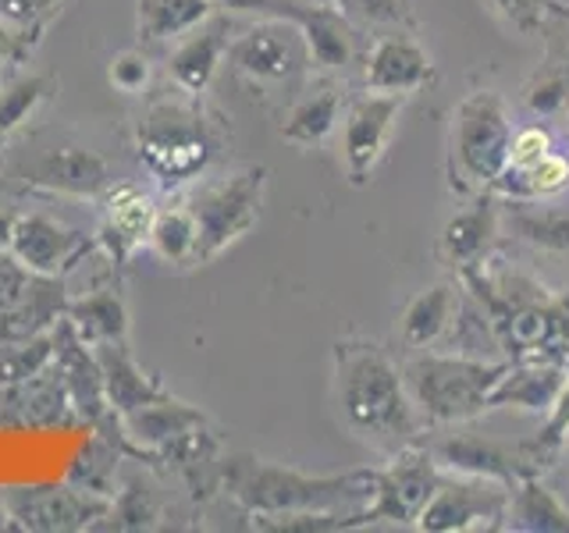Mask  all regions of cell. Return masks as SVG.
<instances>
[{
    "instance_id": "6da1fadb",
    "label": "cell",
    "mask_w": 569,
    "mask_h": 533,
    "mask_svg": "<svg viewBox=\"0 0 569 533\" xmlns=\"http://www.w3.org/2000/svg\"><path fill=\"white\" fill-rule=\"evenodd\" d=\"M335 405L342 426L373 449L399 452L423 431V416L409 399L402 366L388 349L363 338L335 342Z\"/></svg>"
},
{
    "instance_id": "7a4b0ae2",
    "label": "cell",
    "mask_w": 569,
    "mask_h": 533,
    "mask_svg": "<svg viewBox=\"0 0 569 533\" xmlns=\"http://www.w3.org/2000/svg\"><path fill=\"white\" fill-rule=\"evenodd\" d=\"M221 487L253 520L299 512H356L370 502L373 470L313 476L257 455H231L221 462Z\"/></svg>"
},
{
    "instance_id": "3957f363",
    "label": "cell",
    "mask_w": 569,
    "mask_h": 533,
    "mask_svg": "<svg viewBox=\"0 0 569 533\" xmlns=\"http://www.w3.org/2000/svg\"><path fill=\"white\" fill-rule=\"evenodd\" d=\"M192 100H150L132 132L139 164L171 192L210 174L221 153V129Z\"/></svg>"
},
{
    "instance_id": "277c9868",
    "label": "cell",
    "mask_w": 569,
    "mask_h": 533,
    "mask_svg": "<svg viewBox=\"0 0 569 533\" xmlns=\"http://www.w3.org/2000/svg\"><path fill=\"white\" fill-rule=\"evenodd\" d=\"M506 366L509 363H488L477 355L420 349L402 363V381L423 423L452 426L488 413L491 391L502 381Z\"/></svg>"
},
{
    "instance_id": "5b68a950",
    "label": "cell",
    "mask_w": 569,
    "mask_h": 533,
    "mask_svg": "<svg viewBox=\"0 0 569 533\" xmlns=\"http://www.w3.org/2000/svg\"><path fill=\"white\" fill-rule=\"evenodd\" d=\"M512 118L495 89H477L459 100L449 129V174L459 192H495L498 178L509 168Z\"/></svg>"
},
{
    "instance_id": "8992f818",
    "label": "cell",
    "mask_w": 569,
    "mask_h": 533,
    "mask_svg": "<svg viewBox=\"0 0 569 533\" xmlns=\"http://www.w3.org/2000/svg\"><path fill=\"white\" fill-rule=\"evenodd\" d=\"M267 178H271L267 164H242L231 171L203 174L192 185L174 189L182 192L196 228H200V266L218 260L224 249L236 245L260 221Z\"/></svg>"
},
{
    "instance_id": "52a82bcc",
    "label": "cell",
    "mask_w": 569,
    "mask_h": 533,
    "mask_svg": "<svg viewBox=\"0 0 569 533\" xmlns=\"http://www.w3.org/2000/svg\"><path fill=\"white\" fill-rule=\"evenodd\" d=\"M441 466L431 449L406 444L391 452V462L385 470H373V491L363 505V526L391 523V526H417L420 515L438 491Z\"/></svg>"
},
{
    "instance_id": "ba28073f",
    "label": "cell",
    "mask_w": 569,
    "mask_h": 533,
    "mask_svg": "<svg viewBox=\"0 0 569 533\" xmlns=\"http://www.w3.org/2000/svg\"><path fill=\"white\" fill-rule=\"evenodd\" d=\"M509 497L512 487L498 484V480L441 470L438 491L427 502L417 530H431V533L498 530L509 515Z\"/></svg>"
},
{
    "instance_id": "9c48e42d",
    "label": "cell",
    "mask_w": 569,
    "mask_h": 533,
    "mask_svg": "<svg viewBox=\"0 0 569 533\" xmlns=\"http://www.w3.org/2000/svg\"><path fill=\"white\" fill-rule=\"evenodd\" d=\"M228 64L253 86H281L310 68V53L296 22L257 18L253 26L231 32Z\"/></svg>"
},
{
    "instance_id": "30bf717a",
    "label": "cell",
    "mask_w": 569,
    "mask_h": 533,
    "mask_svg": "<svg viewBox=\"0 0 569 533\" xmlns=\"http://www.w3.org/2000/svg\"><path fill=\"white\" fill-rule=\"evenodd\" d=\"M402 107L406 97L373 93V89H363V93L346 100L338 132H342V168L352 185H367L378 171Z\"/></svg>"
},
{
    "instance_id": "8fae6325",
    "label": "cell",
    "mask_w": 569,
    "mask_h": 533,
    "mask_svg": "<svg viewBox=\"0 0 569 533\" xmlns=\"http://www.w3.org/2000/svg\"><path fill=\"white\" fill-rule=\"evenodd\" d=\"M97 249V235L71 228L68 221L53 218L43 210H26L14 218L11 231V249L8 253L29 266L40 278H64L68 271L86 263V257Z\"/></svg>"
},
{
    "instance_id": "7c38bea8",
    "label": "cell",
    "mask_w": 569,
    "mask_h": 533,
    "mask_svg": "<svg viewBox=\"0 0 569 533\" xmlns=\"http://www.w3.org/2000/svg\"><path fill=\"white\" fill-rule=\"evenodd\" d=\"M22 185L43 195H64V200H103L107 189L114 185L111 164L89 147L79 142H64L22 168Z\"/></svg>"
},
{
    "instance_id": "4fadbf2b",
    "label": "cell",
    "mask_w": 569,
    "mask_h": 533,
    "mask_svg": "<svg viewBox=\"0 0 569 533\" xmlns=\"http://www.w3.org/2000/svg\"><path fill=\"white\" fill-rule=\"evenodd\" d=\"M4 497V515L26 530H82L93 520L111 515L114 505L103 494L68 487H11Z\"/></svg>"
},
{
    "instance_id": "5bb4252c",
    "label": "cell",
    "mask_w": 569,
    "mask_h": 533,
    "mask_svg": "<svg viewBox=\"0 0 569 533\" xmlns=\"http://www.w3.org/2000/svg\"><path fill=\"white\" fill-rule=\"evenodd\" d=\"M363 86L373 93L413 97L438 79V64L413 32L396 29L363 50Z\"/></svg>"
},
{
    "instance_id": "9a60e30c",
    "label": "cell",
    "mask_w": 569,
    "mask_h": 533,
    "mask_svg": "<svg viewBox=\"0 0 569 533\" xmlns=\"http://www.w3.org/2000/svg\"><path fill=\"white\" fill-rule=\"evenodd\" d=\"M157 195L142 185H111L100 200L97 249L111 263H129L139 249H147L157 218Z\"/></svg>"
},
{
    "instance_id": "2e32d148",
    "label": "cell",
    "mask_w": 569,
    "mask_h": 533,
    "mask_svg": "<svg viewBox=\"0 0 569 533\" xmlns=\"http://www.w3.org/2000/svg\"><path fill=\"white\" fill-rule=\"evenodd\" d=\"M228 43H231V29H228V14L221 11H213L203 26H196L182 40H174L168 50L164 71L178 93L200 100L210 89V82L218 79V68L228 61Z\"/></svg>"
},
{
    "instance_id": "e0dca14e",
    "label": "cell",
    "mask_w": 569,
    "mask_h": 533,
    "mask_svg": "<svg viewBox=\"0 0 569 533\" xmlns=\"http://www.w3.org/2000/svg\"><path fill=\"white\" fill-rule=\"evenodd\" d=\"M431 452L441 470L488 476L506 487H516L523 476H541V473H533L520 444H502L485 434H452V438L438 441Z\"/></svg>"
},
{
    "instance_id": "ac0fdd59",
    "label": "cell",
    "mask_w": 569,
    "mask_h": 533,
    "mask_svg": "<svg viewBox=\"0 0 569 533\" xmlns=\"http://www.w3.org/2000/svg\"><path fill=\"white\" fill-rule=\"evenodd\" d=\"M296 26L307 43L310 68H317L320 76H346L352 64L363 61L360 26L335 4H310Z\"/></svg>"
},
{
    "instance_id": "d6986e66",
    "label": "cell",
    "mask_w": 569,
    "mask_h": 533,
    "mask_svg": "<svg viewBox=\"0 0 569 533\" xmlns=\"http://www.w3.org/2000/svg\"><path fill=\"white\" fill-rule=\"evenodd\" d=\"M502 224V207L495 192H480L467 210H456L438 235V260L456 271H470L488 257V249Z\"/></svg>"
},
{
    "instance_id": "ffe728a7",
    "label": "cell",
    "mask_w": 569,
    "mask_h": 533,
    "mask_svg": "<svg viewBox=\"0 0 569 533\" xmlns=\"http://www.w3.org/2000/svg\"><path fill=\"white\" fill-rule=\"evenodd\" d=\"M569 378V366L541 355H523L520 363H509L502 381L491 391V409H523V413H548L551 402Z\"/></svg>"
},
{
    "instance_id": "44dd1931",
    "label": "cell",
    "mask_w": 569,
    "mask_h": 533,
    "mask_svg": "<svg viewBox=\"0 0 569 533\" xmlns=\"http://www.w3.org/2000/svg\"><path fill=\"white\" fill-rule=\"evenodd\" d=\"M459 320V289L452 281H435L420 289L399 313V342L406 349H431Z\"/></svg>"
},
{
    "instance_id": "7402d4cb",
    "label": "cell",
    "mask_w": 569,
    "mask_h": 533,
    "mask_svg": "<svg viewBox=\"0 0 569 533\" xmlns=\"http://www.w3.org/2000/svg\"><path fill=\"white\" fill-rule=\"evenodd\" d=\"M342 111H346V93L338 89V82H317L310 89H302L289 103L278 132L292 147H317V142H325L338 129Z\"/></svg>"
},
{
    "instance_id": "603a6c76",
    "label": "cell",
    "mask_w": 569,
    "mask_h": 533,
    "mask_svg": "<svg viewBox=\"0 0 569 533\" xmlns=\"http://www.w3.org/2000/svg\"><path fill=\"white\" fill-rule=\"evenodd\" d=\"M147 253L157 257L164 266H200V228L189 203L182 200V192H171L168 203L157 207V218L147 239Z\"/></svg>"
},
{
    "instance_id": "cb8c5ba5",
    "label": "cell",
    "mask_w": 569,
    "mask_h": 533,
    "mask_svg": "<svg viewBox=\"0 0 569 533\" xmlns=\"http://www.w3.org/2000/svg\"><path fill=\"white\" fill-rule=\"evenodd\" d=\"M213 11V0H136V36L142 47H171Z\"/></svg>"
},
{
    "instance_id": "d4e9b609",
    "label": "cell",
    "mask_w": 569,
    "mask_h": 533,
    "mask_svg": "<svg viewBox=\"0 0 569 533\" xmlns=\"http://www.w3.org/2000/svg\"><path fill=\"white\" fill-rule=\"evenodd\" d=\"M64 316L86 345L124 342V334H129V310H124L118 289H93L82 299H71Z\"/></svg>"
},
{
    "instance_id": "484cf974",
    "label": "cell",
    "mask_w": 569,
    "mask_h": 533,
    "mask_svg": "<svg viewBox=\"0 0 569 533\" xmlns=\"http://www.w3.org/2000/svg\"><path fill=\"white\" fill-rule=\"evenodd\" d=\"M502 213L516 239L541 253H569V210L545 207V200H512Z\"/></svg>"
},
{
    "instance_id": "4316f807",
    "label": "cell",
    "mask_w": 569,
    "mask_h": 533,
    "mask_svg": "<svg viewBox=\"0 0 569 533\" xmlns=\"http://www.w3.org/2000/svg\"><path fill=\"white\" fill-rule=\"evenodd\" d=\"M509 526L527 533H569V509L541 484V476H523L509 497Z\"/></svg>"
},
{
    "instance_id": "83f0119b",
    "label": "cell",
    "mask_w": 569,
    "mask_h": 533,
    "mask_svg": "<svg viewBox=\"0 0 569 533\" xmlns=\"http://www.w3.org/2000/svg\"><path fill=\"white\" fill-rule=\"evenodd\" d=\"M58 93V79L47 71H22L0 82V147Z\"/></svg>"
},
{
    "instance_id": "f1b7e54d",
    "label": "cell",
    "mask_w": 569,
    "mask_h": 533,
    "mask_svg": "<svg viewBox=\"0 0 569 533\" xmlns=\"http://www.w3.org/2000/svg\"><path fill=\"white\" fill-rule=\"evenodd\" d=\"M569 189V157L551 150L545 160H538L527 171H506L498 178L495 192L509 200H556Z\"/></svg>"
},
{
    "instance_id": "f546056e",
    "label": "cell",
    "mask_w": 569,
    "mask_h": 533,
    "mask_svg": "<svg viewBox=\"0 0 569 533\" xmlns=\"http://www.w3.org/2000/svg\"><path fill=\"white\" fill-rule=\"evenodd\" d=\"M527 114L533 118H559L569 111V64L545 61L533 76L523 82L520 93Z\"/></svg>"
},
{
    "instance_id": "4dcf8cb0",
    "label": "cell",
    "mask_w": 569,
    "mask_h": 533,
    "mask_svg": "<svg viewBox=\"0 0 569 533\" xmlns=\"http://www.w3.org/2000/svg\"><path fill=\"white\" fill-rule=\"evenodd\" d=\"M566 444H569V378H566V384L559 391V399L551 402L545 426L530 441H523L520 449H523L527 462L533 466V473H545L551 462L562 455Z\"/></svg>"
},
{
    "instance_id": "1f68e13d",
    "label": "cell",
    "mask_w": 569,
    "mask_h": 533,
    "mask_svg": "<svg viewBox=\"0 0 569 533\" xmlns=\"http://www.w3.org/2000/svg\"><path fill=\"white\" fill-rule=\"evenodd\" d=\"M68 8V0H0V22L26 36L32 47H40L47 29L58 22V14Z\"/></svg>"
},
{
    "instance_id": "d6a6232c",
    "label": "cell",
    "mask_w": 569,
    "mask_h": 533,
    "mask_svg": "<svg viewBox=\"0 0 569 533\" xmlns=\"http://www.w3.org/2000/svg\"><path fill=\"white\" fill-rule=\"evenodd\" d=\"M335 8L349 14L356 26L373 29H409L413 26V4L409 0H335Z\"/></svg>"
},
{
    "instance_id": "836d02e7",
    "label": "cell",
    "mask_w": 569,
    "mask_h": 533,
    "mask_svg": "<svg viewBox=\"0 0 569 533\" xmlns=\"http://www.w3.org/2000/svg\"><path fill=\"white\" fill-rule=\"evenodd\" d=\"M107 82H111L118 93L124 97H142L153 82V61L147 50H118L111 61H107Z\"/></svg>"
},
{
    "instance_id": "e575fe53",
    "label": "cell",
    "mask_w": 569,
    "mask_h": 533,
    "mask_svg": "<svg viewBox=\"0 0 569 533\" xmlns=\"http://www.w3.org/2000/svg\"><path fill=\"white\" fill-rule=\"evenodd\" d=\"M485 4L498 22L520 36L541 32L548 14L556 11V0H485Z\"/></svg>"
},
{
    "instance_id": "d590c367",
    "label": "cell",
    "mask_w": 569,
    "mask_h": 533,
    "mask_svg": "<svg viewBox=\"0 0 569 533\" xmlns=\"http://www.w3.org/2000/svg\"><path fill=\"white\" fill-rule=\"evenodd\" d=\"M213 8L228 18H278V22H299L310 0H213Z\"/></svg>"
},
{
    "instance_id": "8d00e7d4",
    "label": "cell",
    "mask_w": 569,
    "mask_h": 533,
    "mask_svg": "<svg viewBox=\"0 0 569 533\" xmlns=\"http://www.w3.org/2000/svg\"><path fill=\"white\" fill-rule=\"evenodd\" d=\"M556 150V139L545 129V124H527V129L512 132V147H509V168L506 171H527L538 160H545Z\"/></svg>"
},
{
    "instance_id": "74e56055",
    "label": "cell",
    "mask_w": 569,
    "mask_h": 533,
    "mask_svg": "<svg viewBox=\"0 0 569 533\" xmlns=\"http://www.w3.org/2000/svg\"><path fill=\"white\" fill-rule=\"evenodd\" d=\"M32 50L36 47L26 40V36H18L14 29H8L4 22H0V68H11V64L29 61Z\"/></svg>"
},
{
    "instance_id": "f35d334b",
    "label": "cell",
    "mask_w": 569,
    "mask_h": 533,
    "mask_svg": "<svg viewBox=\"0 0 569 533\" xmlns=\"http://www.w3.org/2000/svg\"><path fill=\"white\" fill-rule=\"evenodd\" d=\"M14 218H18V210H0V253H8V249H11Z\"/></svg>"
},
{
    "instance_id": "ab89813d",
    "label": "cell",
    "mask_w": 569,
    "mask_h": 533,
    "mask_svg": "<svg viewBox=\"0 0 569 533\" xmlns=\"http://www.w3.org/2000/svg\"><path fill=\"white\" fill-rule=\"evenodd\" d=\"M562 47H566V53H569V18L562 22Z\"/></svg>"
},
{
    "instance_id": "60d3db41",
    "label": "cell",
    "mask_w": 569,
    "mask_h": 533,
    "mask_svg": "<svg viewBox=\"0 0 569 533\" xmlns=\"http://www.w3.org/2000/svg\"><path fill=\"white\" fill-rule=\"evenodd\" d=\"M310 4H335V0H310Z\"/></svg>"
},
{
    "instance_id": "b9f144b4",
    "label": "cell",
    "mask_w": 569,
    "mask_h": 533,
    "mask_svg": "<svg viewBox=\"0 0 569 533\" xmlns=\"http://www.w3.org/2000/svg\"><path fill=\"white\" fill-rule=\"evenodd\" d=\"M0 515H4V497H0Z\"/></svg>"
},
{
    "instance_id": "7bdbcfd3",
    "label": "cell",
    "mask_w": 569,
    "mask_h": 533,
    "mask_svg": "<svg viewBox=\"0 0 569 533\" xmlns=\"http://www.w3.org/2000/svg\"><path fill=\"white\" fill-rule=\"evenodd\" d=\"M0 185H4V178H0Z\"/></svg>"
},
{
    "instance_id": "ee69618b",
    "label": "cell",
    "mask_w": 569,
    "mask_h": 533,
    "mask_svg": "<svg viewBox=\"0 0 569 533\" xmlns=\"http://www.w3.org/2000/svg\"><path fill=\"white\" fill-rule=\"evenodd\" d=\"M566 449H569V444H566Z\"/></svg>"
}]
</instances>
